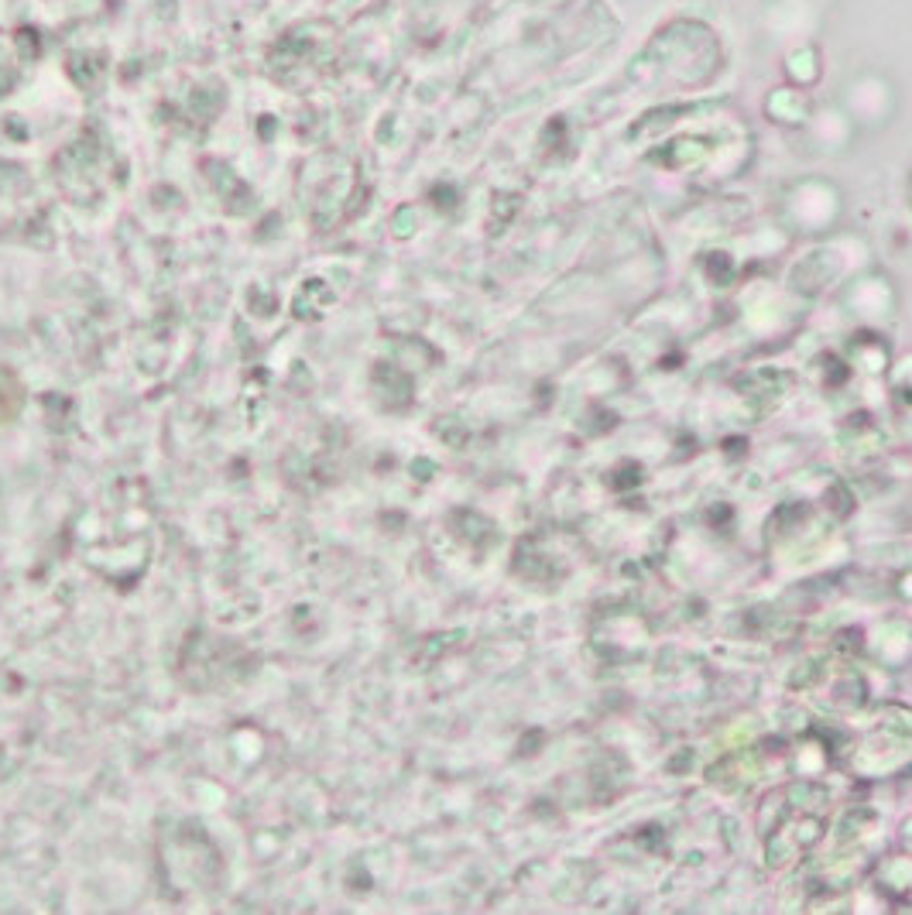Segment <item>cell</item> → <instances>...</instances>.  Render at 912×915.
Segmentation results:
<instances>
[{
  "label": "cell",
  "mask_w": 912,
  "mask_h": 915,
  "mask_svg": "<svg viewBox=\"0 0 912 915\" xmlns=\"http://www.w3.org/2000/svg\"><path fill=\"white\" fill-rule=\"evenodd\" d=\"M333 62V28L326 24H302L285 31L271 48L268 69L282 86H309Z\"/></svg>",
  "instance_id": "1"
},
{
  "label": "cell",
  "mask_w": 912,
  "mask_h": 915,
  "mask_svg": "<svg viewBox=\"0 0 912 915\" xmlns=\"http://www.w3.org/2000/svg\"><path fill=\"white\" fill-rule=\"evenodd\" d=\"M103 69H107V59H103L100 52H76L69 59V76L76 79L79 86H86V90H93V86L100 83Z\"/></svg>",
  "instance_id": "2"
},
{
  "label": "cell",
  "mask_w": 912,
  "mask_h": 915,
  "mask_svg": "<svg viewBox=\"0 0 912 915\" xmlns=\"http://www.w3.org/2000/svg\"><path fill=\"white\" fill-rule=\"evenodd\" d=\"M18 48L24 59H38V52H42V42H38V31L35 28H21L18 31Z\"/></svg>",
  "instance_id": "3"
},
{
  "label": "cell",
  "mask_w": 912,
  "mask_h": 915,
  "mask_svg": "<svg viewBox=\"0 0 912 915\" xmlns=\"http://www.w3.org/2000/svg\"><path fill=\"white\" fill-rule=\"evenodd\" d=\"M11 86H14V72L11 69H0V96L11 93Z\"/></svg>",
  "instance_id": "4"
}]
</instances>
